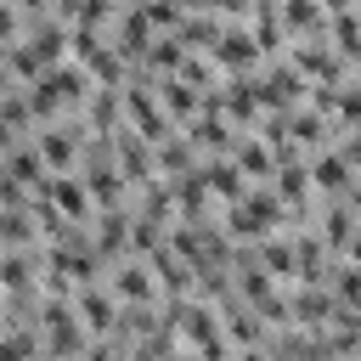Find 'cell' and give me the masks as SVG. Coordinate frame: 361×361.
Returning a JSON list of instances; mask_svg holds the SVG:
<instances>
[{"instance_id":"obj_22","label":"cell","mask_w":361,"mask_h":361,"mask_svg":"<svg viewBox=\"0 0 361 361\" xmlns=\"http://www.w3.org/2000/svg\"><path fill=\"white\" fill-rule=\"evenodd\" d=\"M6 6H17L23 17H39V11H51V0H6Z\"/></svg>"},{"instance_id":"obj_18","label":"cell","mask_w":361,"mask_h":361,"mask_svg":"<svg viewBox=\"0 0 361 361\" xmlns=\"http://www.w3.org/2000/svg\"><path fill=\"white\" fill-rule=\"evenodd\" d=\"M0 248H39V231L28 209H0Z\"/></svg>"},{"instance_id":"obj_19","label":"cell","mask_w":361,"mask_h":361,"mask_svg":"<svg viewBox=\"0 0 361 361\" xmlns=\"http://www.w3.org/2000/svg\"><path fill=\"white\" fill-rule=\"evenodd\" d=\"M0 361H39V327H0Z\"/></svg>"},{"instance_id":"obj_5","label":"cell","mask_w":361,"mask_h":361,"mask_svg":"<svg viewBox=\"0 0 361 361\" xmlns=\"http://www.w3.org/2000/svg\"><path fill=\"white\" fill-rule=\"evenodd\" d=\"M90 248H96L107 265L130 254V203H124V209H96V214H90Z\"/></svg>"},{"instance_id":"obj_2","label":"cell","mask_w":361,"mask_h":361,"mask_svg":"<svg viewBox=\"0 0 361 361\" xmlns=\"http://www.w3.org/2000/svg\"><path fill=\"white\" fill-rule=\"evenodd\" d=\"M248 85H254V102H259V113H293L299 102H305V79L276 56V62H265L259 73H248Z\"/></svg>"},{"instance_id":"obj_14","label":"cell","mask_w":361,"mask_h":361,"mask_svg":"<svg viewBox=\"0 0 361 361\" xmlns=\"http://www.w3.org/2000/svg\"><path fill=\"white\" fill-rule=\"evenodd\" d=\"M152 169H158V180H175V175H186V169H197V152H192V141L175 130V135H164L158 147H152Z\"/></svg>"},{"instance_id":"obj_23","label":"cell","mask_w":361,"mask_h":361,"mask_svg":"<svg viewBox=\"0 0 361 361\" xmlns=\"http://www.w3.org/2000/svg\"><path fill=\"white\" fill-rule=\"evenodd\" d=\"M11 147H17V135H11V124L0 118V152H11Z\"/></svg>"},{"instance_id":"obj_15","label":"cell","mask_w":361,"mask_h":361,"mask_svg":"<svg viewBox=\"0 0 361 361\" xmlns=\"http://www.w3.org/2000/svg\"><path fill=\"white\" fill-rule=\"evenodd\" d=\"M220 17H209V11H180V23H175V39L186 45V51H209L214 39H220Z\"/></svg>"},{"instance_id":"obj_7","label":"cell","mask_w":361,"mask_h":361,"mask_svg":"<svg viewBox=\"0 0 361 361\" xmlns=\"http://www.w3.org/2000/svg\"><path fill=\"white\" fill-rule=\"evenodd\" d=\"M79 180H85V192H90V214L130 203V186H124V175H118L113 158H107V164H79Z\"/></svg>"},{"instance_id":"obj_21","label":"cell","mask_w":361,"mask_h":361,"mask_svg":"<svg viewBox=\"0 0 361 361\" xmlns=\"http://www.w3.org/2000/svg\"><path fill=\"white\" fill-rule=\"evenodd\" d=\"M124 355H130V350H124V344H113L107 333H102V338H90V344L79 350V361H124Z\"/></svg>"},{"instance_id":"obj_12","label":"cell","mask_w":361,"mask_h":361,"mask_svg":"<svg viewBox=\"0 0 361 361\" xmlns=\"http://www.w3.org/2000/svg\"><path fill=\"white\" fill-rule=\"evenodd\" d=\"M197 180H203V192H209L214 203H237V197L248 192V180L231 169V158H197Z\"/></svg>"},{"instance_id":"obj_16","label":"cell","mask_w":361,"mask_h":361,"mask_svg":"<svg viewBox=\"0 0 361 361\" xmlns=\"http://www.w3.org/2000/svg\"><path fill=\"white\" fill-rule=\"evenodd\" d=\"M322 39L344 56V62H355V51H361V28H355V11H327L322 17Z\"/></svg>"},{"instance_id":"obj_20","label":"cell","mask_w":361,"mask_h":361,"mask_svg":"<svg viewBox=\"0 0 361 361\" xmlns=\"http://www.w3.org/2000/svg\"><path fill=\"white\" fill-rule=\"evenodd\" d=\"M135 11L147 17L152 34H169V28L180 23V6H175V0H135Z\"/></svg>"},{"instance_id":"obj_25","label":"cell","mask_w":361,"mask_h":361,"mask_svg":"<svg viewBox=\"0 0 361 361\" xmlns=\"http://www.w3.org/2000/svg\"><path fill=\"white\" fill-rule=\"evenodd\" d=\"M175 361H192V355H175Z\"/></svg>"},{"instance_id":"obj_24","label":"cell","mask_w":361,"mask_h":361,"mask_svg":"<svg viewBox=\"0 0 361 361\" xmlns=\"http://www.w3.org/2000/svg\"><path fill=\"white\" fill-rule=\"evenodd\" d=\"M6 90H17V79H11V68H6V56H0V96Z\"/></svg>"},{"instance_id":"obj_4","label":"cell","mask_w":361,"mask_h":361,"mask_svg":"<svg viewBox=\"0 0 361 361\" xmlns=\"http://www.w3.org/2000/svg\"><path fill=\"white\" fill-rule=\"evenodd\" d=\"M220 73H259L265 62H259V51H254V39H248V23H226L220 28V39L203 51Z\"/></svg>"},{"instance_id":"obj_3","label":"cell","mask_w":361,"mask_h":361,"mask_svg":"<svg viewBox=\"0 0 361 361\" xmlns=\"http://www.w3.org/2000/svg\"><path fill=\"white\" fill-rule=\"evenodd\" d=\"M102 288H107L118 305H158V282H152V271H147V259H141V254L113 259V265H107V276H102Z\"/></svg>"},{"instance_id":"obj_13","label":"cell","mask_w":361,"mask_h":361,"mask_svg":"<svg viewBox=\"0 0 361 361\" xmlns=\"http://www.w3.org/2000/svg\"><path fill=\"white\" fill-rule=\"evenodd\" d=\"M79 118H85L90 135H113V130L124 124V96H118V90H90L85 107H79Z\"/></svg>"},{"instance_id":"obj_17","label":"cell","mask_w":361,"mask_h":361,"mask_svg":"<svg viewBox=\"0 0 361 361\" xmlns=\"http://www.w3.org/2000/svg\"><path fill=\"white\" fill-rule=\"evenodd\" d=\"M175 79H180V85H192V90L203 96V90H220V79H226V73H220L203 51H186V56H180V68H175Z\"/></svg>"},{"instance_id":"obj_11","label":"cell","mask_w":361,"mask_h":361,"mask_svg":"<svg viewBox=\"0 0 361 361\" xmlns=\"http://www.w3.org/2000/svg\"><path fill=\"white\" fill-rule=\"evenodd\" d=\"M226 158H231V169H237L243 180H271V169H276V164H271V147H265L254 130H243V135L231 141Z\"/></svg>"},{"instance_id":"obj_8","label":"cell","mask_w":361,"mask_h":361,"mask_svg":"<svg viewBox=\"0 0 361 361\" xmlns=\"http://www.w3.org/2000/svg\"><path fill=\"white\" fill-rule=\"evenodd\" d=\"M73 316H79V327L90 333V338H102L107 327H113V316H118V299L102 288V282H90V288H73Z\"/></svg>"},{"instance_id":"obj_1","label":"cell","mask_w":361,"mask_h":361,"mask_svg":"<svg viewBox=\"0 0 361 361\" xmlns=\"http://www.w3.org/2000/svg\"><path fill=\"white\" fill-rule=\"evenodd\" d=\"M85 135H90V130H85V118H79V113H68V118H51V124H39L28 141H34V152L45 158V169H51V175H73Z\"/></svg>"},{"instance_id":"obj_9","label":"cell","mask_w":361,"mask_h":361,"mask_svg":"<svg viewBox=\"0 0 361 361\" xmlns=\"http://www.w3.org/2000/svg\"><path fill=\"white\" fill-rule=\"evenodd\" d=\"M0 169H6V175H11L17 186H28L34 197H39V192H45V180H51V169H45V158L34 152V141H17L11 152H0Z\"/></svg>"},{"instance_id":"obj_10","label":"cell","mask_w":361,"mask_h":361,"mask_svg":"<svg viewBox=\"0 0 361 361\" xmlns=\"http://www.w3.org/2000/svg\"><path fill=\"white\" fill-rule=\"evenodd\" d=\"M39 197H45L62 220H90V192H85V180H79V175H51Z\"/></svg>"},{"instance_id":"obj_6","label":"cell","mask_w":361,"mask_h":361,"mask_svg":"<svg viewBox=\"0 0 361 361\" xmlns=\"http://www.w3.org/2000/svg\"><path fill=\"white\" fill-rule=\"evenodd\" d=\"M180 135L192 141V152H197V158H226V152H231V141H237L243 130H231V124H226V113H197L192 124H180Z\"/></svg>"}]
</instances>
